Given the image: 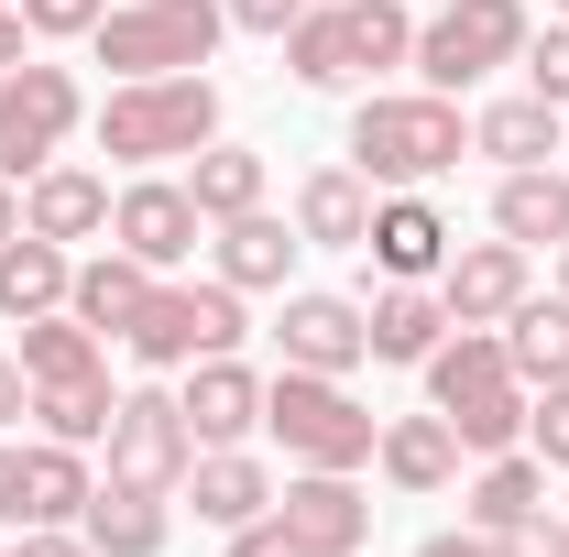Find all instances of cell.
Instances as JSON below:
<instances>
[{
  "instance_id": "cell-29",
  "label": "cell",
  "mask_w": 569,
  "mask_h": 557,
  "mask_svg": "<svg viewBox=\"0 0 569 557\" xmlns=\"http://www.w3.org/2000/svg\"><path fill=\"white\" fill-rule=\"evenodd\" d=\"M88 448H67V437H33L22 448V525H77L88 514Z\"/></svg>"
},
{
  "instance_id": "cell-23",
  "label": "cell",
  "mask_w": 569,
  "mask_h": 557,
  "mask_svg": "<svg viewBox=\"0 0 569 557\" xmlns=\"http://www.w3.org/2000/svg\"><path fill=\"white\" fill-rule=\"evenodd\" d=\"M219 284H241V295H284V274H296V219H274V209H241V219H219Z\"/></svg>"
},
{
  "instance_id": "cell-37",
  "label": "cell",
  "mask_w": 569,
  "mask_h": 557,
  "mask_svg": "<svg viewBox=\"0 0 569 557\" xmlns=\"http://www.w3.org/2000/svg\"><path fill=\"white\" fill-rule=\"evenodd\" d=\"M230 11V33H263V44H284V22L307 11V0H219Z\"/></svg>"
},
{
  "instance_id": "cell-10",
  "label": "cell",
  "mask_w": 569,
  "mask_h": 557,
  "mask_svg": "<svg viewBox=\"0 0 569 557\" xmlns=\"http://www.w3.org/2000/svg\"><path fill=\"white\" fill-rule=\"evenodd\" d=\"M77 77L67 67H44V55H22V67L0 77V175L22 186V175H44L56 153H67V132H77Z\"/></svg>"
},
{
  "instance_id": "cell-42",
  "label": "cell",
  "mask_w": 569,
  "mask_h": 557,
  "mask_svg": "<svg viewBox=\"0 0 569 557\" xmlns=\"http://www.w3.org/2000/svg\"><path fill=\"white\" fill-rule=\"evenodd\" d=\"M22 55H33V33H22V0H0V77L22 67Z\"/></svg>"
},
{
  "instance_id": "cell-45",
  "label": "cell",
  "mask_w": 569,
  "mask_h": 557,
  "mask_svg": "<svg viewBox=\"0 0 569 557\" xmlns=\"http://www.w3.org/2000/svg\"><path fill=\"white\" fill-rule=\"evenodd\" d=\"M559 295H569V241H559Z\"/></svg>"
},
{
  "instance_id": "cell-25",
  "label": "cell",
  "mask_w": 569,
  "mask_h": 557,
  "mask_svg": "<svg viewBox=\"0 0 569 557\" xmlns=\"http://www.w3.org/2000/svg\"><path fill=\"white\" fill-rule=\"evenodd\" d=\"M142 295H153V263H132V252L110 241V252H88V263H77V284H67V317H88L99 340H132Z\"/></svg>"
},
{
  "instance_id": "cell-1",
  "label": "cell",
  "mask_w": 569,
  "mask_h": 557,
  "mask_svg": "<svg viewBox=\"0 0 569 557\" xmlns=\"http://www.w3.org/2000/svg\"><path fill=\"white\" fill-rule=\"evenodd\" d=\"M417 67V11L406 0H307L284 22V77L296 88H361V77Z\"/></svg>"
},
{
  "instance_id": "cell-33",
  "label": "cell",
  "mask_w": 569,
  "mask_h": 557,
  "mask_svg": "<svg viewBox=\"0 0 569 557\" xmlns=\"http://www.w3.org/2000/svg\"><path fill=\"white\" fill-rule=\"evenodd\" d=\"M22 372L33 383H77V372H110V340L88 328V317H22Z\"/></svg>"
},
{
  "instance_id": "cell-32",
  "label": "cell",
  "mask_w": 569,
  "mask_h": 557,
  "mask_svg": "<svg viewBox=\"0 0 569 557\" xmlns=\"http://www.w3.org/2000/svg\"><path fill=\"white\" fill-rule=\"evenodd\" d=\"M110 405H121V383H110V372L33 383V426H44V437H67V448H99V437H110Z\"/></svg>"
},
{
  "instance_id": "cell-17",
  "label": "cell",
  "mask_w": 569,
  "mask_h": 557,
  "mask_svg": "<svg viewBox=\"0 0 569 557\" xmlns=\"http://www.w3.org/2000/svg\"><path fill=\"white\" fill-rule=\"evenodd\" d=\"M22 230H33V241H67V252L77 241H110V175L56 153L44 175H22Z\"/></svg>"
},
{
  "instance_id": "cell-27",
  "label": "cell",
  "mask_w": 569,
  "mask_h": 557,
  "mask_svg": "<svg viewBox=\"0 0 569 557\" xmlns=\"http://www.w3.org/2000/svg\"><path fill=\"white\" fill-rule=\"evenodd\" d=\"M67 284H77V252H67V241H33V230L0 241V317H11V328H22V317H56Z\"/></svg>"
},
{
  "instance_id": "cell-19",
  "label": "cell",
  "mask_w": 569,
  "mask_h": 557,
  "mask_svg": "<svg viewBox=\"0 0 569 557\" xmlns=\"http://www.w3.org/2000/svg\"><path fill=\"white\" fill-rule=\"evenodd\" d=\"M460 459H471V448L449 437L438 405H427V416H383V437H372V470L406 492V503H438V492L460 482Z\"/></svg>"
},
{
  "instance_id": "cell-14",
  "label": "cell",
  "mask_w": 569,
  "mask_h": 557,
  "mask_svg": "<svg viewBox=\"0 0 569 557\" xmlns=\"http://www.w3.org/2000/svg\"><path fill=\"white\" fill-rule=\"evenodd\" d=\"M274 350H284V372H340V383H351L361 361H372V340H361V295L284 284V306H274Z\"/></svg>"
},
{
  "instance_id": "cell-18",
  "label": "cell",
  "mask_w": 569,
  "mask_h": 557,
  "mask_svg": "<svg viewBox=\"0 0 569 557\" xmlns=\"http://www.w3.org/2000/svg\"><path fill=\"white\" fill-rule=\"evenodd\" d=\"M372 198H383V186H372L361 164H307V175H296V241H307V252H361V241H372Z\"/></svg>"
},
{
  "instance_id": "cell-7",
  "label": "cell",
  "mask_w": 569,
  "mask_h": 557,
  "mask_svg": "<svg viewBox=\"0 0 569 557\" xmlns=\"http://www.w3.org/2000/svg\"><path fill=\"white\" fill-rule=\"evenodd\" d=\"M219 33H230L219 0H110V22L88 44H99L110 77H187L219 55Z\"/></svg>"
},
{
  "instance_id": "cell-24",
  "label": "cell",
  "mask_w": 569,
  "mask_h": 557,
  "mask_svg": "<svg viewBox=\"0 0 569 557\" xmlns=\"http://www.w3.org/2000/svg\"><path fill=\"white\" fill-rule=\"evenodd\" d=\"M361 340H372V361H427V350L449 340L438 284H372L361 295Z\"/></svg>"
},
{
  "instance_id": "cell-36",
  "label": "cell",
  "mask_w": 569,
  "mask_h": 557,
  "mask_svg": "<svg viewBox=\"0 0 569 557\" xmlns=\"http://www.w3.org/2000/svg\"><path fill=\"white\" fill-rule=\"evenodd\" d=\"M526 448H537L548 470H569V383H537V394H526Z\"/></svg>"
},
{
  "instance_id": "cell-43",
  "label": "cell",
  "mask_w": 569,
  "mask_h": 557,
  "mask_svg": "<svg viewBox=\"0 0 569 557\" xmlns=\"http://www.w3.org/2000/svg\"><path fill=\"white\" fill-rule=\"evenodd\" d=\"M0 525H22V448L0 437Z\"/></svg>"
},
{
  "instance_id": "cell-40",
  "label": "cell",
  "mask_w": 569,
  "mask_h": 557,
  "mask_svg": "<svg viewBox=\"0 0 569 557\" xmlns=\"http://www.w3.org/2000/svg\"><path fill=\"white\" fill-rule=\"evenodd\" d=\"M11 557H99V547L67 536V525H22V547H11Z\"/></svg>"
},
{
  "instance_id": "cell-22",
  "label": "cell",
  "mask_w": 569,
  "mask_h": 557,
  "mask_svg": "<svg viewBox=\"0 0 569 557\" xmlns=\"http://www.w3.org/2000/svg\"><path fill=\"white\" fill-rule=\"evenodd\" d=\"M77 536H88L99 557H164V536H176V492L99 482V492H88V514H77Z\"/></svg>"
},
{
  "instance_id": "cell-39",
  "label": "cell",
  "mask_w": 569,
  "mask_h": 557,
  "mask_svg": "<svg viewBox=\"0 0 569 557\" xmlns=\"http://www.w3.org/2000/svg\"><path fill=\"white\" fill-rule=\"evenodd\" d=\"M33 416V372H22V350H0V437Z\"/></svg>"
},
{
  "instance_id": "cell-30",
  "label": "cell",
  "mask_w": 569,
  "mask_h": 557,
  "mask_svg": "<svg viewBox=\"0 0 569 557\" xmlns=\"http://www.w3.org/2000/svg\"><path fill=\"white\" fill-rule=\"evenodd\" d=\"M263 186H274V175H263V153H252V142H209V153H187V198H198V219H241V209H263Z\"/></svg>"
},
{
  "instance_id": "cell-6",
  "label": "cell",
  "mask_w": 569,
  "mask_h": 557,
  "mask_svg": "<svg viewBox=\"0 0 569 557\" xmlns=\"http://www.w3.org/2000/svg\"><path fill=\"white\" fill-rule=\"evenodd\" d=\"M241 284H198V274H153V295H142V317H132V361L142 372H187V361H219V350H241Z\"/></svg>"
},
{
  "instance_id": "cell-46",
  "label": "cell",
  "mask_w": 569,
  "mask_h": 557,
  "mask_svg": "<svg viewBox=\"0 0 569 557\" xmlns=\"http://www.w3.org/2000/svg\"><path fill=\"white\" fill-rule=\"evenodd\" d=\"M548 11H559V22H569V0H548Z\"/></svg>"
},
{
  "instance_id": "cell-44",
  "label": "cell",
  "mask_w": 569,
  "mask_h": 557,
  "mask_svg": "<svg viewBox=\"0 0 569 557\" xmlns=\"http://www.w3.org/2000/svg\"><path fill=\"white\" fill-rule=\"evenodd\" d=\"M11 230H22V186L0 175V241H11Z\"/></svg>"
},
{
  "instance_id": "cell-41",
  "label": "cell",
  "mask_w": 569,
  "mask_h": 557,
  "mask_svg": "<svg viewBox=\"0 0 569 557\" xmlns=\"http://www.w3.org/2000/svg\"><path fill=\"white\" fill-rule=\"evenodd\" d=\"M417 557H503V547H493V536H482V525H460V536H427Z\"/></svg>"
},
{
  "instance_id": "cell-16",
  "label": "cell",
  "mask_w": 569,
  "mask_h": 557,
  "mask_svg": "<svg viewBox=\"0 0 569 557\" xmlns=\"http://www.w3.org/2000/svg\"><path fill=\"white\" fill-rule=\"evenodd\" d=\"M361 252H372V274H383V284H438V263H449V219L427 209V186H383Z\"/></svg>"
},
{
  "instance_id": "cell-5",
  "label": "cell",
  "mask_w": 569,
  "mask_h": 557,
  "mask_svg": "<svg viewBox=\"0 0 569 557\" xmlns=\"http://www.w3.org/2000/svg\"><path fill=\"white\" fill-rule=\"evenodd\" d=\"M263 437L284 448V470H361L383 416L361 405L340 372H274L263 383Z\"/></svg>"
},
{
  "instance_id": "cell-35",
  "label": "cell",
  "mask_w": 569,
  "mask_h": 557,
  "mask_svg": "<svg viewBox=\"0 0 569 557\" xmlns=\"http://www.w3.org/2000/svg\"><path fill=\"white\" fill-rule=\"evenodd\" d=\"M110 22V0H22V33L33 44H88Z\"/></svg>"
},
{
  "instance_id": "cell-12",
  "label": "cell",
  "mask_w": 569,
  "mask_h": 557,
  "mask_svg": "<svg viewBox=\"0 0 569 557\" xmlns=\"http://www.w3.org/2000/svg\"><path fill=\"white\" fill-rule=\"evenodd\" d=\"M274 525L307 557H361L372 547V492H361L351 470H284L274 482Z\"/></svg>"
},
{
  "instance_id": "cell-9",
  "label": "cell",
  "mask_w": 569,
  "mask_h": 557,
  "mask_svg": "<svg viewBox=\"0 0 569 557\" xmlns=\"http://www.w3.org/2000/svg\"><path fill=\"white\" fill-rule=\"evenodd\" d=\"M110 482L132 492H187V470H198V437H187V405H176V383H132L121 405H110Z\"/></svg>"
},
{
  "instance_id": "cell-4",
  "label": "cell",
  "mask_w": 569,
  "mask_h": 557,
  "mask_svg": "<svg viewBox=\"0 0 569 557\" xmlns=\"http://www.w3.org/2000/svg\"><path fill=\"white\" fill-rule=\"evenodd\" d=\"M219 142V88L209 67L187 77H110V99H99V153L110 164H176V153H209Z\"/></svg>"
},
{
  "instance_id": "cell-28",
  "label": "cell",
  "mask_w": 569,
  "mask_h": 557,
  "mask_svg": "<svg viewBox=\"0 0 569 557\" xmlns=\"http://www.w3.org/2000/svg\"><path fill=\"white\" fill-rule=\"evenodd\" d=\"M493 230L526 241V252H559L569 241V175L559 164H515V175L493 186Z\"/></svg>"
},
{
  "instance_id": "cell-34",
  "label": "cell",
  "mask_w": 569,
  "mask_h": 557,
  "mask_svg": "<svg viewBox=\"0 0 569 557\" xmlns=\"http://www.w3.org/2000/svg\"><path fill=\"white\" fill-rule=\"evenodd\" d=\"M515 67H526V88H537V99H559V110H569V22H559V11L526 33V55H515Z\"/></svg>"
},
{
  "instance_id": "cell-2",
  "label": "cell",
  "mask_w": 569,
  "mask_h": 557,
  "mask_svg": "<svg viewBox=\"0 0 569 557\" xmlns=\"http://www.w3.org/2000/svg\"><path fill=\"white\" fill-rule=\"evenodd\" d=\"M460 153H471V110L460 99H438V88H361L351 164L372 186H438Z\"/></svg>"
},
{
  "instance_id": "cell-21",
  "label": "cell",
  "mask_w": 569,
  "mask_h": 557,
  "mask_svg": "<svg viewBox=\"0 0 569 557\" xmlns=\"http://www.w3.org/2000/svg\"><path fill=\"white\" fill-rule=\"evenodd\" d=\"M187 514L219 525V536H241L252 514H274V470H263L252 448H198V470H187Z\"/></svg>"
},
{
  "instance_id": "cell-38",
  "label": "cell",
  "mask_w": 569,
  "mask_h": 557,
  "mask_svg": "<svg viewBox=\"0 0 569 557\" xmlns=\"http://www.w3.org/2000/svg\"><path fill=\"white\" fill-rule=\"evenodd\" d=\"M503 557H569V525L559 514H526V525H515V536H493Z\"/></svg>"
},
{
  "instance_id": "cell-11",
  "label": "cell",
  "mask_w": 569,
  "mask_h": 557,
  "mask_svg": "<svg viewBox=\"0 0 569 557\" xmlns=\"http://www.w3.org/2000/svg\"><path fill=\"white\" fill-rule=\"evenodd\" d=\"M537 295V263H526V241H449V263H438V306H449V328H503L515 306Z\"/></svg>"
},
{
  "instance_id": "cell-15",
  "label": "cell",
  "mask_w": 569,
  "mask_h": 557,
  "mask_svg": "<svg viewBox=\"0 0 569 557\" xmlns=\"http://www.w3.org/2000/svg\"><path fill=\"white\" fill-rule=\"evenodd\" d=\"M176 405H187V437H198V448H252V426H263V372H252L241 350L187 361Z\"/></svg>"
},
{
  "instance_id": "cell-13",
  "label": "cell",
  "mask_w": 569,
  "mask_h": 557,
  "mask_svg": "<svg viewBox=\"0 0 569 557\" xmlns=\"http://www.w3.org/2000/svg\"><path fill=\"white\" fill-rule=\"evenodd\" d=\"M110 241H121L132 263H153V274H176V263L209 241V219H198V198H187V175H153V164H142L132 186L110 198Z\"/></svg>"
},
{
  "instance_id": "cell-31",
  "label": "cell",
  "mask_w": 569,
  "mask_h": 557,
  "mask_svg": "<svg viewBox=\"0 0 569 557\" xmlns=\"http://www.w3.org/2000/svg\"><path fill=\"white\" fill-rule=\"evenodd\" d=\"M503 361H515L526 394H537V383H569V295H526V306L503 317Z\"/></svg>"
},
{
  "instance_id": "cell-20",
  "label": "cell",
  "mask_w": 569,
  "mask_h": 557,
  "mask_svg": "<svg viewBox=\"0 0 569 557\" xmlns=\"http://www.w3.org/2000/svg\"><path fill=\"white\" fill-rule=\"evenodd\" d=\"M471 153H482L493 175H515V164H548V153H569V110H559V99H537V88L482 99V110H471Z\"/></svg>"
},
{
  "instance_id": "cell-26",
  "label": "cell",
  "mask_w": 569,
  "mask_h": 557,
  "mask_svg": "<svg viewBox=\"0 0 569 557\" xmlns=\"http://www.w3.org/2000/svg\"><path fill=\"white\" fill-rule=\"evenodd\" d=\"M460 514H471L482 536H515L526 514H548V459H537V448H493V459L471 470V492H460Z\"/></svg>"
},
{
  "instance_id": "cell-8",
  "label": "cell",
  "mask_w": 569,
  "mask_h": 557,
  "mask_svg": "<svg viewBox=\"0 0 569 557\" xmlns=\"http://www.w3.org/2000/svg\"><path fill=\"white\" fill-rule=\"evenodd\" d=\"M526 33H537L526 0H449V11H427V22H417V88H438V99L482 88L493 67L526 55Z\"/></svg>"
},
{
  "instance_id": "cell-3",
  "label": "cell",
  "mask_w": 569,
  "mask_h": 557,
  "mask_svg": "<svg viewBox=\"0 0 569 557\" xmlns=\"http://www.w3.org/2000/svg\"><path fill=\"white\" fill-rule=\"evenodd\" d=\"M417 372H427V405L449 416V437H460L471 459L526 448V383H515V361H503V328H449Z\"/></svg>"
}]
</instances>
